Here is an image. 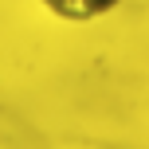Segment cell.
Segmentation results:
<instances>
[{
	"label": "cell",
	"instance_id": "obj_1",
	"mask_svg": "<svg viewBox=\"0 0 149 149\" xmlns=\"http://www.w3.org/2000/svg\"><path fill=\"white\" fill-rule=\"evenodd\" d=\"M47 12H55L59 20L82 24V20H94V16H106L110 8H118V0H39Z\"/></svg>",
	"mask_w": 149,
	"mask_h": 149
}]
</instances>
